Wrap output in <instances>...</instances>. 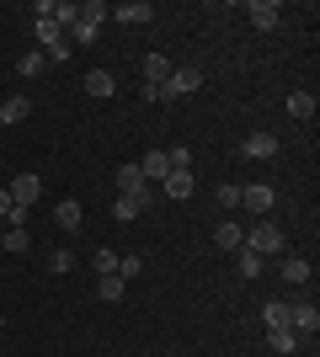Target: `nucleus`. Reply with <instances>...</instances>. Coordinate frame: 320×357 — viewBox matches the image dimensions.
<instances>
[{
	"instance_id": "1",
	"label": "nucleus",
	"mask_w": 320,
	"mask_h": 357,
	"mask_svg": "<svg viewBox=\"0 0 320 357\" xmlns=\"http://www.w3.org/2000/svg\"><path fill=\"white\" fill-rule=\"evenodd\" d=\"M245 251H257L261 261H273V256H289V235H283L277 224L257 219V224H251V229H245Z\"/></svg>"
},
{
	"instance_id": "2",
	"label": "nucleus",
	"mask_w": 320,
	"mask_h": 357,
	"mask_svg": "<svg viewBox=\"0 0 320 357\" xmlns=\"http://www.w3.org/2000/svg\"><path fill=\"white\" fill-rule=\"evenodd\" d=\"M198 86H203V70H198V64H176L171 80L160 86V102H182V96H192Z\"/></svg>"
},
{
	"instance_id": "3",
	"label": "nucleus",
	"mask_w": 320,
	"mask_h": 357,
	"mask_svg": "<svg viewBox=\"0 0 320 357\" xmlns=\"http://www.w3.org/2000/svg\"><path fill=\"white\" fill-rule=\"evenodd\" d=\"M241 208L251 213V219H267V213L277 208V192L261 187V181H241Z\"/></svg>"
},
{
	"instance_id": "4",
	"label": "nucleus",
	"mask_w": 320,
	"mask_h": 357,
	"mask_svg": "<svg viewBox=\"0 0 320 357\" xmlns=\"http://www.w3.org/2000/svg\"><path fill=\"white\" fill-rule=\"evenodd\" d=\"M107 16L123 22V27H150V22H155V6H150V0H123V6H107Z\"/></svg>"
},
{
	"instance_id": "5",
	"label": "nucleus",
	"mask_w": 320,
	"mask_h": 357,
	"mask_svg": "<svg viewBox=\"0 0 320 357\" xmlns=\"http://www.w3.org/2000/svg\"><path fill=\"white\" fill-rule=\"evenodd\" d=\"M6 192H11V203H16V208H32V203L43 197V181L32 176V171H22V176H11V187H6Z\"/></svg>"
},
{
	"instance_id": "6",
	"label": "nucleus",
	"mask_w": 320,
	"mask_h": 357,
	"mask_svg": "<svg viewBox=\"0 0 320 357\" xmlns=\"http://www.w3.org/2000/svg\"><path fill=\"white\" fill-rule=\"evenodd\" d=\"M245 16H251V27H257V32H273L277 22H283V11H277L273 0H251V6H245Z\"/></svg>"
},
{
	"instance_id": "7",
	"label": "nucleus",
	"mask_w": 320,
	"mask_h": 357,
	"mask_svg": "<svg viewBox=\"0 0 320 357\" xmlns=\"http://www.w3.org/2000/svg\"><path fill=\"white\" fill-rule=\"evenodd\" d=\"M139 171H144V181H150V187H160V181L171 176V155H166V149H150V155L139 160Z\"/></svg>"
},
{
	"instance_id": "8",
	"label": "nucleus",
	"mask_w": 320,
	"mask_h": 357,
	"mask_svg": "<svg viewBox=\"0 0 320 357\" xmlns=\"http://www.w3.org/2000/svg\"><path fill=\"white\" fill-rule=\"evenodd\" d=\"M160 192H166V197H176V203H187V197L198 192V181H192V171H171V176L160 181Z\"/></svg>"
},
{
	"instance_id": "9",
	"label": "nucleus",
	"mask_w": 320,
	"mask_h": 357,
	"mask_svg": "<svg viewBox=\"0 0 320 357\" xmlns=\"http://www.w3.org/2000/svg\"><path fill=\"white\" fill-rule=\"evenodd\" d=\"M277 278H289V283H299V288H305L310 278H315V272H310V261H305V256H277Z\"/></svg>"
},
{
	"instance_id": "10",
	"label": "nucleus",
	"mask_w": 320,
	"mask_h": 357,
	"mask_svg": "<svg viewBox=\"0 0 320 357\" xmlns=\"http://www.w3.org/2000/svg\"><path fill=\"white\" fill-rule=\"evenodd\" d=\"M213 245H219V251H224V256H235V251H241V245H245V229H241V224H219V229H213Z\"/></svg>"
},
{
	"instance_id": "11",
	"label": "nucleus",
	"mask_w": 320,
	"mask_h": 357,
	"mask_svg": "<svg viewBox=\"0 0 320 357\" xmlns=\"http://www.w3.org/2000/svg\"><path fill=\"white\" fill-rule=\"evenodd\" d=\"M171 70H176V64H171L166 54H144V86H166Z\"/></svg>"
},
{
	"instance_id": "12",
	"label": "nucleus",
	"mask_w": 320,
	"mask_h": 357,
	"mask_svg": "<svg viewBox=\"0 0 320 357\" xmlns=\"http://www.w3.org/2000/svg\"><path fill=\"white\" fill-rule=\"evenodd\" d=\"M80 219H86V213H80V203H75V197H64V203H54V224H59L64 235H75V229H80Z\"/></svg>"
},
{
	"instance_id": "13",
	"label": "nucleus",
	"mask_w": 320,
	"mask_h": 357,
	"mask_svg": "<svg viewBox=\"0 0 320 357\" xmlns=\"http://www.w3.org/2000/svg\"><path fill=\"white\" fill-rule=\"evenodd\" d=\"M32 118V102L27 96H11V102H0V128H16V123Z\"/></svg>"
},
{
	"instance_id": "14",
	"label": "nucleus",
	"mask_w": 320,
	"mask_h": 357,
	"mask_svg": "<svg viewBox=\"0 0 320 357\" xmlns=\"http://www.w3.org/2000/svg\"><path fill=\"white\" fill-rule=\"evenodd\" d=\"M43 70H48V54H43V48H27V54L16 59V75H22V80H38Z\"/></svg>"
},
{
	"instance_id": "15",
	"label": "nucleus",
	"mask_w": 320,
	"mask_h": 357,
	"mask_svg": "<svg viewBox=\"0 0 320 357\" xmlns=\"http://www.w3.org/2000/svg\"><path fill=\"white\" fill-rule=\"evenodd\" d=\"M283 107H289L294 123H310V118H315V96H310V91H289V102H283Z\"/></svg>"
},
{
	"instance_id": "16",
	"label": "nucleus",
	"mask_w": 320,
	"mask_h": 357,
	"mask_svg": "<svg viewBox=\"0 0 320 357\" xmlns=\"http://www.w3.org/2000/svg\"><path fill=\"white\" fill-rule=\"evenodd\" d=\"M245 155H251V160H273V155H277V149H283V144H277V139L273 134H251V139H245Z\"/></svg>"
},
{
	"instance_id": "17",
	"label": "nucleus",
	"mask_w": 320,
	"mask_h": 357,
	"mask_svg": "<svg viewBox=\"0 0 320 357\" xmlns=\"http://www.w3.org/2000/svg\"><path fill=\"white\" fill-rule=\"evenodd\" d=\"M86 91H91L96 102H107V96L118 91V80H112V75H107V70H91V75H86Z\"/></svg>"
},
{
	"instance_id": "18",
	"label": "nucleus",
	"mask_w": 320,
	"mask_h": 357,
	"mask_svg": "<svg viewBox=\"0 0 320 357\" xmlns=\"http://www.w3.org/2000/svg\"><path fill=\"white\" fill-rule=\"evenodd\" d=\"M235 272H241V278H261V272H267V261H261L257 251H245V245H241V251H235Z\"/></svg>"
},
{
	"instance_id": "19",
	"label": "nucleus",
	"mask_w": 320,
	"mask_h": 357,
	"mask_svg": "<svg viewBox=\"0 0 320 357\" xmlns=\"http://www.w3.org/2000/svg\"><path fill=\"white\" fill-rule=\"evenodd\" d=\"M261 314H267V331H289V304H283V298H267Z\"/></svg>"
},
{
	"instance_id": "20",
	"label": "nucleus",
	"mask_w": 320,
	"mask_h": 357,
	"mask_svg": "<svg viewBox=\"0 0 320 357\" xmlns=\"http://www.w3.org/2000/svg\"><path fill=\"white\" fill-rule=\"evenodd\" d=\"M32 32H38V48H43V54H54V48L64 43V32L54 27V22H32Z\"/></svg>"
},
{
	"instance_id": "21",
	"label": "nucleus",
	"mask_w": 320,
	"mask_h": 357,
	"mask_svg": "<svg viewBox=\"0 0 320 357\" xmlns=\"http://www.w3.org/2000/svg\"><path fill=\"white\" fill-rule=\"evenodd\" d=\"M96 298H107V304H118V298H123V278H118V272L96 278Z\"/></svg>"
},
{
	"instance_id": "22",
	"label": "nucleus",
	"mask_w": 320,
	"mask_h": 357,
	"mask_svg": "<svg viewBox=\"0 0 320 357\" xmlns=\"http://www.w3.org/2000/svg\"><path fill=\"white\" fill-rule=\"evenodd\" d=\"M139 213H144V203H139V197H118V203H112V219H118V224H134Z\"/></svg>"
},
{
	"instance_id": "23",
	"label": "nucleus",
	"mask_w": 320,
	"mask_h": 357,
	"mask_svg": "<svg viewBox=\"0 0 320 357\" xmlns=\"http://www.w3.org/2000/svg\"><path fill=\"white\" fill-rule=\"evenodd\" d=\"M0 245H6L11 256H22V251L32 245V235H27V229H11V224H6V235H0Z\"/></svg>"
},
{
	"instance_id": "24",
	"label": "nucleus",
	"mask_w": 320,
	"mask_h": 357,
	"mask_svg": "<svg viewBox=\"0 0 320 357\" xmlns=\"http://www.w3.org/2000/svg\"><path fill=\"white\" fill-rule=\"evenodd\" d=\"M267 342H273V352H299V336H294V331H267Z\"/></svg>"
},
{
	"instance_id": "25",
	"label": "nucleus",
	"mask_w": 320,
	"mask_h": 357,
	"mask_svg": "<svg viewBox=\"0 0 320 357\" xmlns=\"http://www.w3.org/2000/svg\"><path fill=\"white\" fill-rule=\"evenodd\" d=\"M139 272H144V256H139V251L118 256V278H123V283H128V278H139Z\"/></svg>"
},
{
	"instance_id": "26",
	"label": "nucleus",
	"mask_w": 320,
	"mask_h": 357,
	"mask_svg": "<svg viewBox=\"0 0 320 357\" xmlns=\"http://www.w3.org/2000/svg\"><path fill=\"white\" fill-rule=\"evenodd\" d=\"M219 208H241V181H224V187H219Z\"/></svg>"
},
{
	"instance_id": "27",
	"label": "nucleus",
	"mask_w": 320,
	"mask_h": 357,
	"mask_svg": "<svg viewBox=\"0 0 320 357\" xmlns=\"http://www.w3.org/2000/svg\"><path fill=\"white\" fill-rule=\"evenodd\" d=\"M166 155H171V171H192V149L187 144H171Z\"/></svg>"
},
{
	"instance_id": "28",
	"label": "nucleus",
	"mask_w": 320,
	"mask_h": 357,
	"mask_svg": "<svg viewBox=\"0 0 320 357\" xmlns=\"http://www.w3.org/2000/svg\"><path fill=\"white\" fill-rule=\"evenodd\" d=\"M91 267H96V278H107V272H118V251H96V256H91Z\"/></svg>"
},
{
	"instance_id": "29",
	"label": "nucleus",
	"mask_w": 320,
	"mask_h": 357,
	"mask_svg": "<svg viewBox=\"0 0 320 357\" xmlns=\"http://www.w3.org/2000/svg\"><path fill=\"white\" fill-rule=\"evenodd\" d=\"M48 272H75V251H54L48 256Z\"/></svg>"
},
{
	"instance_id": "30",
	"label": "nucleus",
	"mask_w": 320,
	"mask_h": 357,
	"mask_svg": "<svg viewBox=\"0 0 320 357\" xmlns=\"http://www.w3.org/2000/svg\"><path fill=\"white\" fill-rule=\"evenodd\" d=\"M6 213H11V192H6V187H0V219H6Z\"/></svg>"
}]
</instances>
